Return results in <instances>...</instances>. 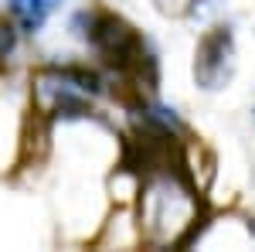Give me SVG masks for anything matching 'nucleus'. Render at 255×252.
Returning a JSON list of instances; mask_svg holds the SVG:
<instances>
[{"mask_svg": "<svg viewBox=\"0 0 255 252\" xmlns=\"http://www.w3.org/2000/svg\"><path fill=\"white\" fill-rule=\"evenodd\" d=\"M72 27H75V34H82L116 72L136 75L139 82H146V85L153 89V82H157V61L146 51V41L139 38L126 20H119L116 14H109V10H99V7H85V10L75 14Z\"/></svg>", "mask_w": 255, "mask_h": 252, "instance_id": "f257e3e1", "label": "nucleus"}, {"mask_svg": "<svg viewBox=\"0 0 255 252\" xmlns=\"http://www.w3.org/2000/svg\"><path fill=\"white\" fill-rule=\"evenodd\" d=\"M232 58H235V31L228 24H218L197 44L194 82L201 89H221L232 75Z\"/></svg>", "mask_w": 255, "mask_h": 252, "instance_id": "f03ea898", "label": "nucleus"}, {"mask_svg": "<svg viewBox=\"0 0 255 252\" xmlns=\"http://www.w3.org/2000/svg\"><path fill=\"white\" fill-rule=\"evenodd\" d=\"M41 75L58 82V85H68V89H75L82 96H102V92H106L102 75L92 72V68H85V65H48Z\"/></svg>", "mask_w": 255, "mask_h": 252, "instance_id": "7ed1b4c3", "label": "nucleus"}, {"mask_svg": "<svg viewBox=\"0 0 255 252\" xmlns=\"http://www.w3.org/2000/svg\"><path fill=\"white\" fill-rule=\"evenodd\" d=\"M61 3L65 0H7V10H10V17L17 20V27L24 34H38Z\"/></svg>", "mask_w": 255, "mask_h": 252, "instance_id": "20e7f679", "label": "nucleus"}, {"mask_svg": "<svg viewBox=\"0 0 255 252\" xmlns=\"http://www.w3.org/2000/svg\"><path fill=\"white\" fill-rule=\"evenodd\" d=\"M14 48H17V27L7 24V20H0V65L14 55Z\"/></svg>", "mask_w": 255, "mask_h": 252, "instance_id": "39448f33", "label": "nucleus"}]
</instances>
